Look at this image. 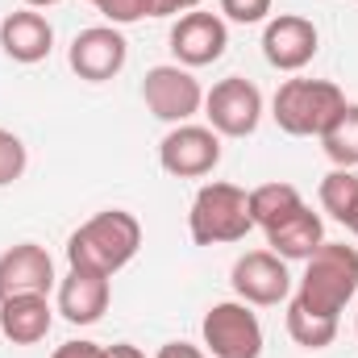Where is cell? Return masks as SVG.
<instances>
[{"instance_id": "11", "label": "cell", "mask_w": 358, "mask_h": 358, "mask_svg": "<svg viewBox=\"0 0 358 358\" xmlns=\"http://www.w3.org/2000/svg\"><path fill=\"white\" fill-rule=\"evenodd\" d=\"M229 46V29L217 13H183L171 29V55L179 59V67H208L225 55Z\"/></svg>"}, {"instance_id": "3", "label": "cell", "mask_w": 358, "mask_h": 358, "mask_svg": "<svg viewBox=\"0 0 358 358\" xmlns=\"http://www.w3.org/2000/svg\"><path fill=\"white\" fill-rule=\"evenodd\" d=\"M187 229L196 246H221V242H242L255 229L250 217V192H242L238 183H204L192 200L187 213Z\"/></svg>"}, {"instance_id": "1", "label": "cell", "mask_w": 358, "mask_h": 358, "mask_svg": "<svg viewBox=\"0 0 358 358\" xmlns=\"http://www.w3.org/2000/svg\"><path fill=\"white\" fill-rule=\"evenodd\" d=\"M138 246H142L138 217L125 208H104L67 238V263L71 271H96L113 279L125 263H134Z\"/></svg>"}, {"instance_id": "23", "label": "cell", "mask_w": 358, "mask_h": 358, "mask_svg": "<svg viewBox=\"0 0 358 358\" xmlns=\"http://www.w3.org/2000/svg\"><path fill=\"white\" fill-rule=\"evenodd\" d=\"M21 171H25V142L17 134L0 129V187L21 179Z\"/></svg>"}, {"instance_id": "22", "label": "cell", "mask_w": 358, "mask_h": 358, "mask_svg": "<svg viewBox=\"0 0 358 358\" xmlns=\"http://www.w3.org/2000/svg\"><path fill=\"white\" fill-rule=\"evenodd\" d=\"M96 13L108 25H134L142 17H159V4L155 0H96Z\"/></svg>"}, {"instance_id": "7", "label": "cell", "mask_w": 358, "mask_h": 358, "mask_svg": "<svg viewBox=\"0 0 358 358\" xmlns=\"http://www.w3.org/2000/svg\"><path fill=\"white\" fill-rule=\"evenodd\" d=\"M142 100H146V108H150L159 121L183 125L187 117L200 113L204 88H200V80H196L187 67L163 63V67H150V71H146V80H142Z\"/></svg>"}, {"instance_id": "8", "label": "cell", "mask_w": 358, "mask_h": 358, "mask_svg": "<svg viewBox=\"0 0 358 358\" xmlns=\"http://www.w3.org/2000/svg\"><path fill=\"white\" fill-rule=\"evenodd\" d=\"M159 163L176 179H200L221 163V134L208 125H176L159 142Z\"/></svg>"}, {"instance_id": "24", "label": "cell", "mask_w": 358, "mask_h": 358, "mask_svg": "<svg viewBox=\"0 0 358 358\" xmlns=\"http://www.w3.org/2000/svg\"><path fill=\"white\" fill-rule=\"evenodd\" d=\"M221 13L238 25H259V21H267L271 0H221Z\"/></svg>"}, {"instance_id": "4", "label": "cell", "mask_w": 358, "mask_h": 358, "mask_svg": "<svg viewBox=\"0 0 358 358\" xmlns=\"http://www.w3.org/2000/svg\"><path fill=\"white\" fill-rule=\"evenodd\" d=\"M346 108V96L329 80H287L271 100V117L292 138H321L325 125Z\"/></svg>"}, {"instance_id": "2", "label": "cell", "mask_w": 358, "mask_h": 358, "mask_svg": "<svg viewBox=\"0 0 358 358\" xmlns=\"http://www.w3.org/2000/svg\"><path fill=\"white\" fill-rule=\"evenodd\" d=\"M358 292V250L346 242H321L313 259H304L300 292L296 300L313 313L342 317V308L355 300Z\"/></svg>"}, {"instance_id": "26", "label": "cell", "mask_w": 358, "mask_h": 358, "mask_svg": "<svg viewBox=\"0 0 358 358\" xmlns=\"http://www.w3.org/2000/svg\"><path fill=\"white\" fill-rule=\"evenodd\" d=\"M159 358H204V350L192 346V342H167V346L159 350Z\"/></svg>"}, {"instance_id": "19", "label": "cell", "mask_w": 358, "mask_h": 358, "mask_svg": "<svg viewBox=\"0 0 358 358\" xmlns=\"http://www.w3.org/2000/svg\"><path fill=\"white\" fill-rule=\"evenodd\" d=\"M321 146L334 167H358V104H346L321 134Z\"/></svg>"}, {"instance_id": "28", "label": "cell", "mask_w": 358, "mask_h": 358, "mask_svg": "<svg viewBox=\"0 0 358 358\" xmlns=\"http://www.w3.org/2000/svg\"><path fill=\"white\" fill-rule=\"evenodd\" d=\"M108 358H146L138 346H129V342H117V346H108Z\"/></svg>"}, {"instance_id": "21", "label": "cell", "mask_w": 358, "mask_h": 358, "mask_svg": "<svg viewBox=\"0 0 358 358\" xmlns=\"http://www.w3.org/2000/svg\"><path fill=\"white\" fill-rule=\"evenodd\" d=\"M304 200H300V192L292 187V183H263V187H255L250 192V217H255V225H263L271 229L275 221H283L287 213H296Z\"/></svg>"}, {"instance_id": "6", "label": "cell", "mask_w": 358, "mask_h": 358, "mask_svg": "<svg viewBox=\"0 0 358 358\" xmlns=\"http://www.w3.org/2000/svg\"><path fill=\"white\" fill-rule=\"evenodd\" d=\"M204 117L221 138H250L263 121V92L242 76H229L204 92Z\"/></svg>"}, {"instance_id": "16", "label": "cell", "mask_w": 358, "mask_h": 358, "mask_svg": "<svg viewBox=\"0 0 358 358\" xmlns=\"http://www.w3.org/2000/svg\"><path fill=\"white\" fill-rule=\"evenodd\" d=\"M50 321H55V308H50L46 296H13V300H0V334L13 346H38L50 334Z\"/></svg>"}, {"instance_id": "5", "label": "cell", "mask_w": 358, "mask_h": 358, "mask_svg": "<svg viewBox=\"0 0 358 358\" xmlns=\"http://www.w3.org/2000/svg\"><path fill=\"white\" fill-rule=\"evenodd\" d=\"M204 346L213 358H259L263 355V325L246 300H221L204 313Z\"/></svg>"}, {"instance_id": "13", "label": "cell", "mask_w": 358, "mask_h": 358, "mask_svg": "<svg viewBox=\"0 0 358 358\" xmlns=\"http://www.w3.org/2000/svg\"><path fill=\"white\" fill-rule=\"evenodd\" d=\"M317 42H321L317 25L308 17H296V13H279L263 29V55H267L271 67H279V71L308 67L313 55H317Z\"/></svg>"}, {"instance_id": "17", "label": "cell", "mask_w": 358, "mask_h": 358, "mask_svg": "<svg viewBox=\"0 0 358 358\" xmlns=\"http://www.w3.org/2000/svg\"><path fill=\"white\" fill-rule=\"evenodd\" d=\"M321 242H325V225L308 204H300L296 213H287L283 221H275L267 229V246L279 259H313Z\"/></svg>"}, {"instance_id": "25", "label": "cell", "mask_w": 358, "mask_h": 358, "mask_svg": "<svg viewBox=\"0 0 358 358\" xmlns=\"http://www.w3.org/2000/svg\"><path fill=\"white\" fill-rule=\"evenodd\" d=\"M50 358H108V346H96V342H63Z\"/></svg>"}, {"instance_id": "18", "label": "cell", "mask_w": 358, "mask_h": 358, "mask_svg": "<svg viewBox=\"0 0 358 358\" xmlns=\"http://www.w3.org/2000/svg\"><path fill=\"white\" fill-rule=\"evenodd\" d=\"M287 334H292V342L304 346V350H325V346H334V338H338V317L313 313V308H304L300 300H292V304H287Z\"/></svg>"}, {"instance_id": "20", "label": "cell", "mask_w": 358, "mask_h": 358, "mask_svg": "<svg viewBox=\"0 0 358 358\" xmlns=\"http://www.w3.org/2000/svg\"><path fill=\"white\" fill-rule=\"evenodd\" d=\"M321 208H325L334 221H342V225H350L358 217V176H355V167H334L329 176L321 179Z\"/></svg>"}, {"instance_id": "10", "label": "cell", "mask_w": 358, "mask_h": 358, "mask_svg": "<svg viewBox=\"0 0 358 358\" xmlns=\"http://www.w3.org/2000/svg\"><path fill=\"white\" fill-rule=\"evenodd\" d=\"M234 292L255 304V308H271L279 300H287L292 292V275H287V259H279L275 250H250L234 263Z\"/></svg>"}, {"instance_id": "29", "label": "cell", "mask_w": 358, "mask_h": 358, "mask_svg": "<svg viewBox=\"0 0 358 358\" xmlns=\"http://www.w3.org/2000/svg\"><path fill=\"white\" fill-rule=\"evenodd\" d=\"M50 4H59V0H25V8H50Z\"/></svg>"}, {"instance_id": "15", "label": "cell", "mask_w": 358, "mask_h": 358, "mask_svg": "<svg viewBox=\"0 0 358 358\" xmlns=\"http://www.w3.org/2000/svg\"><path fill=\"white\" fill-rule=\"evenodd\" d=\"M59 313L71 325H96L108 313V275L67 271V279L59 283Z\"/></svg>"}, {"instance_id": "30", "label": "cell", "mask_w": 358, "mask_h": 358, "mask_svg": "<svg viewBox=\"0 0 358 358\" xmlns=\"http://www.w3.org/2000/svg\"><path fill=\"white\" fill-rule=\"evenodd\" d=\"M346 229H350V234H355V238H358V217H355V221H350V225H346Z\"/></svg>"}, {"instance_id": "14", "label": "cell", "mask_w": 358, "mask_h": 358, "mask_svg": "<svg viewBox=\"0 0 358 358\" xmlns=\"http://www.w3.org/2000/svg\"><path fill=\"white\" fill-rule=\"evenodd\" d=\"M0 46L13 63H42L55 46V29L38 8H17L0 21Z\"/></svg>"}, {"instance_id": "27", "label": "cell", "mask_w": 358, "mask_h": 358, "mask_svg": "<svg viewBox=\"0 0 358 358\" xmlns=\"http://www.w3.org/2000/svg\"><path fill=\"white\" fill-rule=\"evenodd\" d=\"M159 4V17H171V13H192L200 8V0H155Z\"/></svg>"}, {"instance_id": "9", "label": "cell", "mask_w": 358, "mask_h": 358, "mask_svg": "<svg viewBox=\"0 0 358 358\" xmlns=\"http://www.w3.org/2000/svg\"><path fill=\"white\" fill-rule=\"evenodd\" d=\"M129 59V42L117 25H92V29H80L71 50H67V63L80 80L88 84H104L113 80Z\"/></svg>"}, {"instance_id": "12", "label": "cell", "mask_w": 358, "mask_h": 358, "mask_svg": "<svg viewBox=\"0 0 358 358\" xmlns=\"http://www.w3.org/2000/svg\"><path fill=\"white\" fill-rule=\"evenodd\" d=\"M55 287V263L46 246L38 242H17L0 255V300L13 296H46Z\"/></svg>"}, {"instance_id": "31", "label": "cell", "mask_w": 358, "mask_h": 358, "mask_svg": "<svg viewBox=\"0 0 358 358\" xmlns=\"http://www.w3.org/2000/svg\"><path fill=\"white\" fill-rule=\"evenodd\" d=\"M88 4H96V0H88Z\"/></svg>"}]
</instances>
